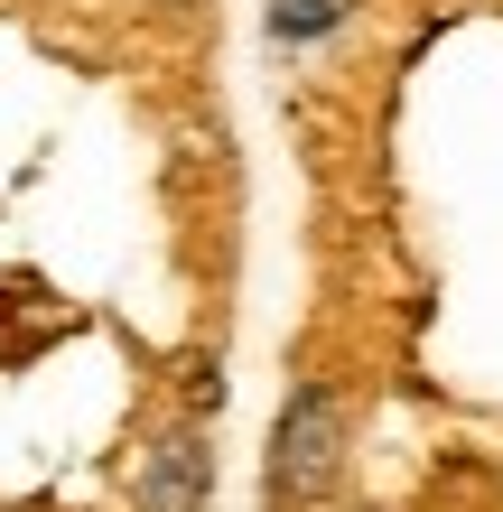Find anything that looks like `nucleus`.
I'll use <instances>...</instances> for the list:
<instances>
[{
  "label": "nucleus",
  "instance_id": "obj_1",
  "mask_svg": "<svg viewBox=\"0 0 503 512\" xmlns=\"http://www.w3.org/2000/svg\"><path fill=\"white\" fill-rule=\"evenodd\" d=\"M336 475H345V401H336V382H299L271 419V475L261 485H271L280 512H308L336 494Z\"/></svg>",
  "mask_w": 503,
  "mask_h": 512
},
{
  "label": "nucleus",
  "instance_id": "obj_2",
  "mask_svg": "<svg viewBox=\"0 0 503 512\" xmlns=\"http://www.w3.org/2000/svg\"><path fill=\"white\" fill-rule=\"evenodd\" d=\"M131 494H140V512H205V494H215V447H205V429H168L159 447H140Z\"/></svg>",
  "mask_w": 503,
  "mask_h": 512
},
{
  "label": "nucleus",
  "instance_id": "obj_3",
  "mask_svg": "<svg viewBox=\"0 0 503 512\" xmlns=\"http://www.w3.org/2000/svg\"><path fill=\"white\" fill-rule=\"evenodd\" d=\"M345 10H354V0H271V38L280 47H308V38H327Z\"/></svg>",
  "mask_w": 503,
  "mask_h": 512
},
{
  "label": "nucleus",
  "instance_id": "obj_4",
  "mask_svg": "<svg viewBox=\"0 0 503 512\" xmlns=\"http://www.w3.org/2000/svg\"><path fill=\"white\" fill-rule=\"evenodd\" d=\"M168 10H196V0H168Z\"/></svg>",
  "mask_w": 503,
  "mask_h": 512
}]
</instances>
